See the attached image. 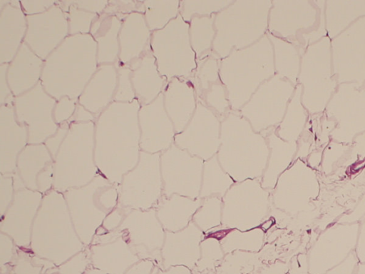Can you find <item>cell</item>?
I'll use <instances>...</instances> for the list:
<instances>
[{"label":"cell","mask_w":365,"mask_h":274,"mask_svg":"<svg viewBox=\"0 0 365 274\" xmlns=\"http://www.w3.org/2000/svg\"><path fill=\"white\" fill-rule=\"evenodd\" d=\"M222 198L212 196L205 198L192 216L193 222L205 233L222 225Z\"/></svg>","instance_id":"obj_36"},{"label":"cell","mask_w":365,"mask_h":274,"mask_svg":"<svg viewBox=\"0 0 365 274\" xmlns=\"http://www.w3.org/2000/svg\"><path fill=\"white\" fill-rule=\"evenodd\" d=\"M132 223L125 218L121 225L112 230L120 235L132 251L143 258L152 260L163 269L161 250L165 238V230L160 223L155 208L133 210Z\"/></svg>","instance_id":"obj_12"},{"label":"cell","mask_w":365,"mask_h":274,"mask_svg":"<svg viewBox=\"0 0 365 274\" xmlns=\"http://www.w3.org/2000/svg\"><path fill=\"white\" fill-rule=\"evenodd\" d=\"M189 29V23L179 14L163 29L154 31L151 34V52L159 73L168 81L175 77L190 79L197 68Z\"/></svg>","instance_id":"obj_6"},{"label":"cell","mask_w":365,"mask_h":274,"mask_svg":"<svg viewBox=\"0 0 365 274\" xmlns=\"http://www.w3.org/2000/svg\"><path fill=\"white\" fill-rule=\"evenodd\" d=\"M27 21L19 1H10L0 11V63L9 64L24 40Z\"/></svg>","instance_id":"obj_21"},{"label":"cell","mask_w":365,"mask_h":274,"mask_svg":"<svg viewBox=\"0 0 365 274\" xmlns=\"http://www.w3.org/2000/svg\"><path fill=\"white\" fill-rule=\"evenodd\" d=\"M70 124L68 122L61 124L56 133L52 136L49 137L45 141V146L49 151L53 158H55L58 151L63 141L66 136L69 130Z\"/></svg>","instance_id":"obj_43"},{"label":"cell","mask_w":365,"mask_h":274,"mask_svg":"<svg viewBox=\"0 0 365 274\" xmlns=\"http://www.w3.org/2000/svg\"><path fill=\"white\" fill-rule=\"evenodd\" d=\"M202 199H192L177 193L162 196L154 207L156 215L165 231L177 232L185 228L201 206Z\"/></svg>","instance_id":"obj_26"},{"label":"cell","mask_w":365,"mask_h":274,"mask_svg":"<svg viewBox=\"0 0 365 274\" xmlns=\"http://www.w3.org/2000/svg\"><path fill=\"white\" fill-rule=\"evenodd\" d=\"M117 85V67L100 65L78 97V103L93 114L101 113L111 103Z\"/></svg>","instance_id":"obj_23"},{"label":"cell","mask_w":365,"mask_h":274,"mask_svg":"<svg viewBox=\"0 0 365 274\" xmlns=\"http://www.w3.org/2000/svg\"><path fill=\"white\" fill-rule=\"evenodd\" d=\"M265 230L257 227L242 231L236 228L229 229L220 240L225 254L235 251L257 253L264 243Z\"/></svg>","instance_id":"obj_30"},{"label":"cell","mask_w":365,"mask_h":274,"mask_svg":"<svg viewBox=\"0 0 365 274\" xmlns=\"http://www.w3.org/2000/svg\"><path fill=\"white\" fill-rule=\"evenodd\" d=\"M164 106L172 121L175 133L182 132L192 118L197 101L192 82L175 77L164 88Z\"/></svg>","instance_id":"obj_20"},{"label":"cell","mask_w":365,"mask_h":274,"mask_svg":"<svg viewBox=\"0 0 365 274\" xmlns=\"http://www.w3.org/2000/svg\"><path fill=\"white\" fill-rule=\"evenodd\" d=\"M150 38L144 14L135 11L126 15L118 36L120 63L126 66L139 59L150 48Z\"/></svg>","instance_id":"obj_24"},{"label":"cell","mask_w":365,"mask_h":274,"mask_svg":"<svg viewBox=\"0 0 365 274\" xmlns=\"http://www.w3.org/2000/svg\"><path fill=\"white\" fill-rule=\"evenodd\" d=\"M271 192L261 178L235 183L222 197V226L242 231L260 227L271 211Z\"/></svg>","instance_id":"obj_7"},{"label":"cell","mask_w":365,"mask_h":274,"mask_svg":"<svg viewBox=\"0 0 365 274\" xmlns=\"http://www.w3.org/2000/svg\"><path fill=\"white\" fill-rule=\"evenodd\" d=\"M220 141L218 161L235 183L262 178L269 155L267 140L239 112L222 120Z\"/></svg>","instance_id":"obj_3"},{"label":"cell","mask_w":365,"mask_h":274,"mask_svg":"<svg viewBox=\"0 0 365 274\" xmlns=\"http://www.w3.org/2000/svg\"><path fill=\"white\" fill-rule=\"evenodd\" d=\"M221 121L208 107L197 101L195 113L185 129L176 133L174 143L190 155L207 161L220 147Z\"/></svg>","instance_id":"obj_13"},{"label":"cell","mask_w":365,"mask_h":274,"mask_svg":"<svg viewBox=\"0 0 365 274\" xmlns=\"http://www.w3.org/2000/svg\"><path fill=\"white\" fill-rule=\"evenodd\" d=\"M267 140L269 155L267 167L261 178L262 186L272 191L280 175L289 166L296 151L294 142H287L275 133V128L261 133Z\"/></svg>","instance_id":"obj_28"},{"label":"cell","mask_w":365,"mask_h":274,"mask_svg":"<svg viewBox=\"0 0 365 274\" xmlns=\"http://www.w3.org/2000/svg\"><path fill=\"white\" fill-rule=\"evenodd\" d=\"M215 14L206 16H195L189 24V34L192 48L197 60L212 53V44L216 35Z\"/></svg>","instance_id":"obj_31"},{"label":"cell","mask_w":365,"mask_h":274,"mask_svg":"<svg viewBox=\"0 0 365 274\" xmlns=\"http://www.w3.org/2000/svg\"><path fill=\"white\" fill-rule=\"evenodd\" d=\"M14 98L7 100L0 106L1 171L2 173L13 172L17 158L29 140L28 128L19 123L15 115Z\"/></svg>","instance_id":"obj_18"},{"label":"cell","mask_w":365,"mask_h":274,"mask_svg":"<svg viewBox=\"0 0 365 274\" xmlns=\"http://www.w3.org/2000/svg\"><path fill=\"white\" fill-rule=\"evenodd\" d=\"M233 0H184L180 1V14L187 23L195 16L216 14L227 7Z\"/></svg>","instance_id":"obj_38"},{"label":"cell","mask_w":365,"mask_h":274,"mask_svg":"<svg viewBox=\"0 0 365 274\" xmlns=\"http://www.w3.org/2000/svg\"><path fill=\"white\" fill-rule=\"evenodd\" d=\"M180 1L154 0L143 1V11L150 31L163 29L180 13Z\"/></svg>","instance_id":"obj_32"},{"label":"cell","mask_w":365,"mask_h":274,"mask_svg":"<svg viewBox=\"0 0 365 274\" xmlns=\"http://www.w3.org/2000/svg\"><path fill=\"white\" fill-rule=\"evenodd\" d=\"M301 116L299 94L297 93L289 103L284 118L278 127L275 128L276 134L287 142H294L299 133Z\"/></svg>","instance_id":"obj_40"},{"label":"cell","mask_w":365,"mask_h":274,"mask_svg":"<svg viewBox=\"0 0 365 274\" xmlns=\"http://www.w3.org/2000/svg\"><path fill=\"white\" fill-rule=\"evenodd\" d=\"M205 237V233L192 221L180 231H165L161 250L163 270L183 265L193 270L200 258V243Z\"/></svg>","instance_id":"obj_17"},{"label":"cell","mask_w":365,"mask_h":274,"mask_svg":"<svg viewBox=\"0 0 365 274\" xmlns=\"http://www.w3.org/2000/svg\"><path fill=\"white\" fill-rule=\"evenodd\" d=\"M95 125L93 121L72 122L55 157V177L84 175L93 177L96 168L93 160Z\"/></svg>","instance_id":"obj_10"},{"label":"cell","mask_w":365,"mask_h":274,"mask_svg":"<svg viewBox=\"0 0 365 274\" xmlns=\"http://www.w3.org/2000/svg\"><path fill=\"white\" fill-rule=\"evenodd\" d=\"M220 240L214 237L205 236L200 243V258L192 270L200 274L216 269L225 258Z\"/></svg>","instance_id":"obj_37"},{"label":"cell","mask_w":365,"mask_h":274,"mask_svg":"<svg viewBox=\"0 0 365 274\" xmlns=\"http://www.w3.org/2000/svg\"><path fill=\"white\" fill-rule=\"evenodd\" d=\"M52 163V156L45 144L26 146L17 158V168L23 177H36L44 167Z\"/></svg>","instance_id":"obj_33"},{"label":"cell","mask_w":365,"mask_h":274,"mask_svg":"<svg viewBox=\"0 0 365 274\" xmlns=\"http://www.w3.org/2000/svg\"><path fill=\"white\" fill-rule=\"evenodd\" d=\"M287 274H288V273H287Z\"/></svg>","instance_id":"obj_50"},{"label":"cell","mask_w":365,"mask_h":274,"mask_svg":"<svg viewBox=\"0 0 365 274\" xmlns=\"http://www.w3.org/2000/svg\"><path fill=\"white\" fill-rule=\"evenodd\" d=\"M160 153L140 151L135 169L128 174L134 180L133 208L146 210L153 208L163 196V183L160 170ZM129 176V177H130Z\"/></svg>","instance_id":"obj_16"},{"label":"cell","mask_w":365,"mask_h":274,"mask_svg":"<svg viewBox=\"0 0 365 274\" xmlns=\"http://www.w3.org/2000/svg\"><path fill=\"white\" fill-rule=\"evenodd\" d=\"M59 2L63 5L60 6L66 14L69 35L89 34L98 14L78 8L72 1Z\"/></svg>","instance_id":"obj_39"},{"label":"cell","mask_w":365,"mask_h":274,"mask_svg":"<svg viewBox=\"0 0 365 274\" xmlns=\"http://www.w3.org/2000/svg\"><path fill=\"white\" fill-rule=\"evenodd\" d=\"M204 161L179 148L174 143L160 154L163 195L177 193L192 199L200 196Z\"/></svg>","instance_id":"obj_9"},{"label":"cell","mask_w":365,"mask_h":274,"mask_svg":"<svg viewBox=\"0 0 365 274\" xmlns=\"http://www.w3.org/2000/svg\"><path fill=\"white\" fill-rule=\"evenodd\" d=\"M56 100L46 92L41 82L15 97L16 118L28 128L30 144H40L54 135L58 126L53 118Z\"/></svg>","instance_id":"obj_11"},{"label":"cell","mask_w":365,"mask_h":274,"mask_svg":"<svg viewBox=\"0 0 365 274\" xmlns=\"http://www.w3.org/2000/svg\"><path fill=\"white\" fill-rule=\"evenodd\" d=\"M155 274H194L192 270L183 265L171 266L167 270L158 268Z\"/></svg>","instance_id":"obj_48"},{"label":"cell","mask_w":365,"mask_h":274,"mask_svg":"<svg viewBox=\"0 0 365 274\" xmlns=\"http://www.w3.org/2000/svg\"><path fill=\"white\" fill-rule=\"evenodd\" d=\"M251 274H255V273H251Z\"/></svg>","instance_id":"obj_49"},{"label":"cell","mask_w":365,"mask_h":274,"mask_svg":"<svg viewBox=\"0 0 365 274\" xmlns=\"http://www.w3.org/2000/svg\"><path fill=\"white\" fill-rule=\"evenodd\" d=\"M271 7L270 0H236L216 14L212 53L222 59L259 41L267 32Z\"/></svg>","instance_id":"obj_5"},{"label":"cell","mask_w":365,"mask_h":274,"mask_svg":"<svg viewBox=\"0 0 365 274\" xmlns=\"http://www.w3.org/2000/svg\"><path fill=\"white\" fill-rule=\"evenodd\" d=\"M140 148L148 153H163L174 143L173 123L164 106L162 92L153 101L142 105L138 111Z\"/></svg>","instance_id":"obj_15"},{"label":"cell","mask_w":365,"mask_h":274,"mask_svg":"<svg viewBox=\"0 0 365 274\" xmlns=\"http://www.w3.org/2000/svg\"><path fill=\"white\" fill-rule=\"evenodd\" d=\"M267 35L273 46L274 70L277 75L293 81L297 70V56L293 47L268 31Z\"/></svg>","instance_id":"obj_35"},{"label":"cell","mask_w":365,"mask_h":274,"mask_svg":"<svg viewBox=\"0 0 365 274\" xmlns=\"http://www.w3.org/2000/svg\"><path fill=\"white\" fill-rule=\"evenodd\" d=\"M9 64H2L0 65V104H4L6 101L14 96L9 88L6 73Z\"/></svg>","instance_id":"obj_46"},{"label":"cell","mask_w":365,"mask_h":274,"mask_svg":"<svg viewBox=\"0 0 365 274\" xmlns=\"http://www.w3.org/2000/svg\"><path fill=\"white\" fill-rule=\"evenodd\" d=\"M140 108L137 98L130 103L113 101L97 119L94 159L107 178L120 177L139 161Z\"/></svg>","instance_id":"obj_1"},{"label":"cell","mask_w":365,"mask_h":274,"mask_svg":"<svg viewBox=\"0 0 365 274\" xmlns=\"http://www.w3.org/2000/svg\"><path fill=\"white\" fill-rule=\"evenodd\" d=\"M221 59L212 53L197 60V68L189 79L195 88L197 98H200L213 83L220 81Z\"/></svg>","instance_id":"obj_34"},{"label":"cell","mask_w":365,"mask_h":274,"mask_svg":"<svg viewBox=\"0 0 365 274\" xmlns=\"http://www.w3.org/2000/svg\"><path fill=\"white\" fill-rule=\"evenodd\" d=\"M232 178L220 166L217 155L204 161L199 198L217 196L222 198L235 183Z\"/></svg>","instance_id":"obj_29"},{"label":"cell","mask_w":365,"mask_h":274,"mask_svg":"<svg viewBox=\"0 0 365 274\" xmlns=\"http://www.w3.org/2000/svg\"><path fill=\"white\" fill-rule=\"evenodd\" d=\"M292 92L291 83L275 74L258 87L238 112L255 132L262 133L282 121Z\"/></svg>","instance_id":"obj_8"},{"label":"cell","mask_w":365,"mask_h":274,"mask_svg":"<svg viewBox=\"0 0 365 274\" xmlns=\"http://www.w3.org/2000/svg\"><path fill=\"white\" fill-rule=\"evenodd\" d=\"M24 43L43 61L68 36L66 12L56 4L47 11L26 16Z\"/></svg>","instance_id":"obj_14"},{"label":"cell","mask_w":365,"mask_h":274,"mask_svg":"<svg viewBox=\"0 0 365 274\" xmlns=\"http://www.w3.org/2000/svg\"><path fill=\"white\" fill-rule=\"evenodd\" d=\"M118 85L113 97L114 101L130 103L135 99V93L131 81L130 66L122 65L117 67Z\"/></svg>","instance_id":"obj_41"},{"label":"cell","mask_w":365,"mask_h":274,"mask_svg":"<svg viewBox=\"0 0 365 274\" xmlns=\"http://www.w3.org/2000/svg\"><path fill=\"white\" fill-rule=\"evenodd\" d=\"M307 171L304 165L297 161L282 173L271 192L272 206L289 214L302 210L307 198L304 188Z\"/></svg>","instance_id":"obj_19"},{"label":"cell","mask_w":365,"mask_h":274,"mask_svg":"<svg viewBox=\"0 0 365 274\" xmlns=\"http://www.w3.org/2000/svg\"><path fill=\"white\" fill-rule=\"evenodd\" d=\"M72 2L78 8L96 14L105 11L108 4V1H72Z\"/></svg>","instance_id":"obj_45"},{"label":"cell","mask_w":365,"mask_h":274,"mask_svg":"<svg viewBox=\"0 0 365 274\" xmlns=\"http://www.w3.org/2000/svg\"><path fill=\"white\" fill-rule=\"evenodd\" d=\"M275 75L273 46L267 34L245 49L221 59L220 78L231 110L239 111L258 87Z\"/></svg>","instance_id":"obj_4"},{"label":"cell","mask_w":365,"mask_h":274,"mask_svg":"<svg viewBox=\"0 0 365 274\" xmlns=\"http://www.w3.org/2000/svg\"><path fill=\"white\" fill-rule=\"evenodd\" d=\"M130 68L132 84L140 104L151 103L162 93L168 81L159 73L150 46L130 64Z\"/></svg>","instance_id":"obj_25"},{"label":"cell","mask_w":365,"mask_h":274,"mask_svg":"<svg viewBox=\"0 0 365 274\" xmlns=\"http://www.w3.org/2000/svg\"><path fill=\"white\" fill-rule=\"evenodd\" d=\"M44 61L24 42L9 64L6 77L12 94L19 96L36 86L41 80Z\"/></svg>","instance_id":"obj_22"},{"label":"cell","mask_w":365,"mask_h":274,"mask_svg":"<svg viewBox=\"0 0 365 274\" xmlns=\"http://www.w3.org/2000/svg\"><path fill=\"white\" fill-rule=\"evenodd\" d=\"M97 44L90 34L69 35L44 61L40 82L59 100L78 99L98 69Z\"/></svg>","instance_id":"obj_2"},{"label":"cell","mask_w":365,"mask_h":274,"mask_svg":"<svg viewBox=\"0 0 365 274\" xmlns=\"http://www.w3.org/2000/svg\"><path fill=\"white\" fill-rule=\"evenodd\" d=\"M93 114L78 103L73 117L68 123H71V121L76 123L90 122L93 121Z\"/></svg>","instance_id":"obj_47"},{"label":"cell","mask_w":365,"mask_h":274,"mask_svg":"<svg viewBox=\"0 0 365 274\" xmlns=\"http://www.w3.org/2000/svg\"><path fill=\"white\" fill-rule=\"evenodd\" d=\"M21 9L26 16L43 13L56 4V1H20Z\"/></svg>","instance_id":"obj_44"},{"label":"cell","mask_w":365,"mask_h":274,"mask_svg":"<svg viewBox=\"0 0 365 274\" xmlns=\"http://www.w3.org/2000/svg\"><path fill=\"white\" fill-rule=\"evenodd\" d=\"M77 100L68 96L58 100L53 109V118L57 124L69 122L76 111Z\"/></svg>","instance_id":"obj_42"},{"label":"cell","mask_w":365,"mask_h":274,"mask_svg":"<svg viewBox=\"0 0 365 274\" xmlns=\"http://www.w3.org/2000/svg\"><path fill=\"white\" fill-rule=\"evenodd\" d=\"M122 21L115 14H104L93 21L90 34L97 44L98 64H113L119 56V32Z\"/></svg>","instance_id":"obj_27"}]
</instances>
